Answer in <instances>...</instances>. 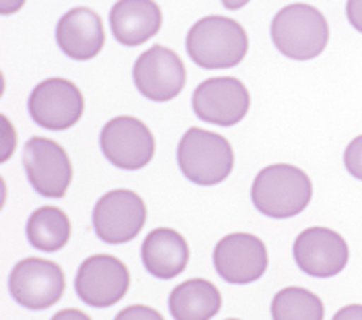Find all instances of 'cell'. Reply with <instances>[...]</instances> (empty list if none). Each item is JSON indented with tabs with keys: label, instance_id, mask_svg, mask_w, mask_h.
Listing matches in <instances>:
<instances>
[{
	"label": "cell",
	"instance_id": "obj_1",
	"mask_svg": "<svg viewBox=\"0 0 362 320\" xmlns=\"http://www.w3.org/2000/svg\"><path fill=\"white\" fill-rule=\"evenodd\" d=\"M251 198L255 209L265 217L290 219L303 213L310 205L313 184L300 167L274 163L255 176Z\"/></svg>",
	"mask_w": 362,
	"mask_h": 320
},
{
	"label": "cell",
	"instance_id": "obj_2",
	"mask_svg": "<svg viewBox=\"0 0 362 320\" xmlns=\"http://www.w3.org/2000/svg\"><path fill=\"white\" fill-rule=\"evenodd\" d=\"M187 52L201 69H232L249 52V35L245 27L230 17H203L189 29Z\"/></svg>",
	"mask_w": 362,
	"mask_h": 320
},
{
	"label": "cell",
	"instance_id": "obj_3",
	"mask_svg": "<svg viewBox=\"0 0 362 320\" xmlns=\"http://www.w3.org/2000/svg\"><path fill=\"white\" fill-rule=\"evenodd\" d=\"M272 40L286 58L307 62L327 48L329 23L317 6L294 2L276 13L272 21Z\"/></svg>",
	"mask_w": 362,
	"mask_h": 320
},
{
	"label": "cell",
	"instance_id": "obj_4",
	"mask_svg": "<svg viewBox=\"0 0 362 320\" xmlns=\"http://www.w3.org/2000/svg\"><path fill=\"white\" fill-rule=\"evenodd\" d=\"M176 161L189 182L197 186H216L234 170V149L222 134L189 129L178 143Z\"/></svg>",
	"mask_w": 362,
	"mask_h": 320
},
{
	"label": "cell",
	"instance_id": "obj_5",
	"mask_svg": "<svg viewBox=\"0 0 362 320\" xmlns=\"http://www.w3.org/2000/svg\"><path fill=\"white\" fill-rule=\"evenodd\" d=\"M147 207L137 192L116 188L106 192L93 207V232L104 244L120 246L135 240L145 227Z\"/></svg>",
	"mask_w": 362,
	"mask_h": 320
},
{
	"label": "cell",
	"instance_id": "obj_6",
	"mask_svg": "<svg viewBox=\"0 0 362 320\" xmlns=\"http://www.w3.org/2000/svg\"><path fill=\"white\" fill-rule=\"evenodd\" d=\"M85 109L81 89L69 79L52 77L35 85L28 100L29 118L46 131L73 129Z\"/></svg>",
	"mask_w": 362,
	"mask_h": 320
},
{
	"label": "cell",
	"instance_id": "obj_7",
	"mask_svg": "<svg viewBox=\"0 0 362 320\" xmlns=\"http://www.w3.org/2000/svg\"><path fill=\"white\" fill-rule=\"evenodd\" d=\"M104 158L114 167L137 172L149 165L156 155V136L149 126L135 116H116L106 122L100 134Z\"/></svg>",
	"mask_w": 362,
	"mask_h": 320
},
{
	"label": "cell",
	"instance_id": "obj_8",
	"mask_svg": "<svg viewBox=\"0 0 362 320\" xmlns=\"http://www.w3.org/2000/svg\"><path fill=\"white\" fill-rule=\"evenodd\" d=\"M23 167L31 188L46 198H62L73 182V163L62 145L31 136L23 147Z\"/></svg>",
	"mask_w": 362,
	"mask_h": 320
},
{
	"label": "cell",
	"instance_id": "obj_9",
	"mask_svg": "<svg viewBox=\"0 0 362 320\" xmlns=\"http://www.w3.org/2000/svg\"><path fill=\"white\" fill-rule=\"evenodd\" d=\"M66 281L60 265L44 259L19 261L8 277L11 297L28 310H48L60 302Z\"/></svg>",
	"mask_w": 362,
	"mask_h": 320
},
{
	"label": "cell",
	"instance_id": "obj_10",
	"mask_svg": "<svg viewBox=\"0 0 362 320\" xmlns=\"http://www.w3.org/2000/svg\"><path fill=\"white\" fill-rule=\"evenodd\" d=\"M191 104L199 120L230 129L249 114L251 95L245 83L236 77H214L197 87Z\"/></svg>",
	"mask_w": 362,
	"mask_h": 320
},
{
	"label": "cell",
	"instance_id": "obj_11",
	"mask_svg": "<svg viewBox=\"0 0 362 320\" xmlns=\"http://www.w3.org/2000/svg\"><path fill=\"white\" fill-rule=\"evenodd\" d=\"M131 288L127 265L112 254H93L85 259L75 277V292L91 308H110Z\"/></svg>",
	"mask_w": 362,
	"mask_h": 320
},
{
	"label": "cell",
	"instance_id": "obj_12",
	"mask_svg": "<svg viewBox=\"0 0 362 320\" xmlns=\"http://www.w3.org/2000/svg\"><path fill=\"white\" fill-rule=\"evenodd\" d=\"M133 81L143 97L164 104L182 93L187 85V69L174 50L166 46H151L137 58Z\"/></svg>",
	"mask_w": 362,
	"mask_h": 320
},
{
	"label": "cell",
	"instance_id": "obj_13",
	"mask_svg": "<svg viewBox=\"0 0 362 320\" xmlns=\"http://www.w3.org/2000/svg\"><path fill=\"white\" fill-rule=\"evenodd\" d=\"M269 265L267 246L255 234H228L216 244L214 267L226 283L249 285L259 281Z\"/></svg>",
	"mask_w": 362,
	"mask_h": 320
},
{
	"label": "cell",
	"instance_id": "obj_14",
	"mask_svg": "<svg viewBox=\"0 0 362 320\" xmlns=\"http://www.w3.org/2000/svg\"><path fill=\"white\" fill-rule=\"evenodd\" d=\"M292 254L298 268L315 279L339 275L350 261V248L344 236L329 227H308L300 232L294 240Z\"/></svg>",
	"mask_w": 362,
	"mask_h": 320
},
{
	"label": "cell",
	"instance_id": "obj_15",
	"mask_svg": "<svg viewBox=\"0 0 362 320\" xmlns=\"http://www.w3.org/2000/svg\"><path fill=\"white\" fill-rule=\"evenodd\" d=\"M56 44L71 60L87 62L95 58L106 44L102 17L87 6L66 11L56 25Z\"/></svg>",
	"mask_w": 362,
	"mask_h": 320
},
{
	"label": "cell",
	"instance_id": "obj_16",
	"mask_svg": "<svg viewBox=\"0 0 362 320\" xmlns=\"http://www.w3.org/2000/svg\"><path fill=\"white\" fill-rule=\"evenodd\" d=\"M164 17L156 0H118L110 11V29L120 46L135 48L162 29Z\"/></svg>",
	"mask_w": 362,
	"mask_h": 320
},
{
	"label": "cell",
	"instance_id": "obj_17",
	"mask_svg": "<svg viewBox=\"0 0 362 320\" xmlns=\"http://www.w3.org/2000/svg\"><path fill=\"white\" fill-rule=\"evenodd\" d=\"M191 261V250L182 234L172 227H156L141 244V263L156 279L178 277Z\"/></svg>",
	"mask_w": 362,
	"mask_h": 320
},
{
	"label": "cell",
	"instance_id": "obj_18",
	"mask_svg": "<svg viewBox=\"0 0 362 320\" xmlns=\"http://www.w3.org/2000/svg\"><path fill=\"white\" fill-rule=\"evenodd\" d=\"M168 308L174 320H211L222 308V294L207 279H189L172 290Z\"/></svg>",
	"mask_w": 362,
	"mask_h": 320
},
{
	"label": "cell",
	"instance_id": "obj_19",
	"mask_svg": "<svg viewBox=\"0 0 362 320\" xmlns=\"http://www.w3.org/2000/svg\"><path fill=\"white\" fill-rule=\"evenodd\" d=\"M25 236L35 250L58 252L71 240V219L58 207H40L29 215Z\"/></svg>",
	"mask_w": 362,
	"mask_h": 320
},
{
	"label": "cell",
	"instance_id": "obj_20",
	"mask_svg": "<svg viewBox=\"0 0 362 320\" xmlns=\"http://www.w3.org/2000/svg\"><path fill=\"white\" fill-rule=\"evenodd\" d=\"M274 320H323V300L307 288H284L272 300Z\"/></svg>",
	"mask_w": 362,
	"mask_h": 320
},
{
	"label": "cell",
	"instance_id": "obj_21",
	"mask_svg": "<svg viewBox=\"0 0 362 320\" xmlns=\"http://www.w3.org/2000/svg\"><path fill=\"white\" fill-rule=\"evenodd\" d=\"M344 165L348 170V174L356 180L362 182V134L352 138L350 145L344 151Z\"/></svg>",
	"mask_w": 362,
	"mask_h": 320
},
{
	"label": "cell",
	"instance_id": "obj_22",
	"mask_svg": "<svg viewBox=\"0 0 362 320\" xmlns=\"http://www.w3.org/2000/svg\"><path fill=\"white\" fill-rule=\"evenodd\" d=\"M114 320H164V316L156 308H151V306L133 304V306L120 310Z\"/></svg>",
	"mask_w": 362,
	"mask_h": 320
},
{
	"label": "cell",
	"instance_id": "obj_23",
	"mask_svg": "<svg viewBox=\"0 0 362 320\" xmlns=\"http://www.w3.org/2000/svg\"><path fill=\"white\" fill-rule=\"evenodd\" d=\"M0 120H2V153H0V163H6L13 158V153H15L17 133H15V126L11 124V120L6 116H2Z\"/></svg>",
	"mask_w": 362,
	"mask_h": 320
},
{
	"label": "cell",
	"instance_id": "obj_24",
	"mask_svg": "<svg viewBox=\"0 0 362 320\" xmlns=\"http://www.w3.org/2000/svg\"><path fill=\"white\" fill-rule=\"evenodd\" d=\"M346 17L350 25L362 33V0H348L346 2Z\"/></svg>",
	"mask_w": 362,
	"mask_h": 320
},
{
	"label": "cell",
	"instance_id": "obj_25",
	"mask_svg": "<svg viewBox=\"0 0 362 320\" xmlns=\"http://www.w3.org/2000/svg\"><path fill=\"white\" fill-rule=\"evenodd\" d=\"M332 320H362V304H350L335 312Z\"/></svg>",
	"mask_w": 362,
	"mask_h": 320
},
{
	"label": "cell",
	"instance_id": "obj_26",
	"mask_svg": "<svg viewBox=\"0 0 362 320\" xmlns=\"http://www.w3.org/2000/svg\"><path fill=\"white\" fill-rule=\"evenodd\" d=\"M52 320H91V316L81 312V310H77V308H66V310L56 312Z\"/></svg>",
	"mask_w": 362,
	"mask_h": 320
},
{
	"label": "cell",
	"instance_id": "obj_27",
	"mask_svg": "<svg viewBox=\"0 0 362 320\" xmlns=\"http://www.w3.org/2000/svg\"><path fill=\"white\" fill-rule=\"evenodd\" d=\"M25 2H28V0H0V13H2L4 17L15 15V13H19V11L25 6Z\"/></svg>",
	"mask_w": 362,
	"mask_h": 320
},
{
	"label": "cell",
	"instance_id": "obj_28",
	"mask_svg": "<svg viewBox=\"0 0 362 320\" xmlns=\"http://www.w3.org/2000/svg\"><path fill=\"white\" fill-rule=\"evenodd\" d=\"M251 0H222V4L228 11H240L249 4Z\"/></svg>",
	"mask_w": 362,
	"mask_h": 320
},
{
	"label": "cell",
	"instance_id": "obj_29",
	"mask_svg": "<svg viewBox=\"0 0 362 320\" xmlns=\"http://www.w3.org/2000/svg\"><path fill=\"white\" fill-rule=\"evenodd\" d=\"M226 320H240V319H226Z\"/></svg>",
	"mask_w": 362,
	"mask_h": 320
}]
</instances>
